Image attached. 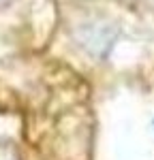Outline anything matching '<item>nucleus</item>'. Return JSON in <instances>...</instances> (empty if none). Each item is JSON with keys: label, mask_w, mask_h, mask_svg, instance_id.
<instances>
[{"label": "nucleus", "mask_w": 154, "mask_h": 160, "mask_svg": "<svg viewBox=\"0 0 154 160\" xmlns=\"http://www.w3.org/2000/svg\"><path fill=\"white\" fill-rule=\"evenodd\" d=\"M114 38L116 34H105V28L103 26H88L79 32V41L81 45L90 51V53H96V56H107L111 45H114Z\"/></svg>", "instance_id": "nucleus-1"}, {"label": "nucleus", "mask_w": 154, "mask_h": 160, "mask_svg": "<svg viewBox=\"0 0 154 160\" xmlns=\"http://www.w3.org/2000/svg\"><path fill=\"white\" fill-rule=\"evenodd\" d=\"M0 160H19L17 148L9 141H0Z\"/></svg>", "instance_id": "nucleus-2"}, {"label": "nucleus", "mask_w": 154, "mask_h": 160, "mask_svg": "<svg viewBox=\"0 0 154 160\" xmlns=\"http://www.w3.org/2000/svg\"><path fill=\"white\" fill-rule=\"evenodd\" d=\"M7 2H9V0H0V7H4V4H7Z\"/></svg>", "instance_id": "nucleus-3"}]
</instances>
